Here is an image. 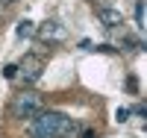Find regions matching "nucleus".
<instances>
[{
    "instance_id": "obj_1",
    "label": "nucleus",
    "mask_w": 147,
    "mask_h": 138,
    "mask_svg": "<svg viewBox=\"0 0 147 138\" xmlns=\"http://www.w3.org/2000/svg\"><path fill=\"white\" fill-rule=\"evenodd\" d=\"M32 138H71L77 132L74 120L62 112H38L32 118Z\"/></svg>"
},
{
    "instance_id": "obj_2",
    "label": "nucleus",
    "mask_w": 147,
    "mask_h": 138,
    "mask_svg": "<svg viewBox=\"0 0 147 138\" xmlns=\"http://www.w3.org/2000/svg\"><path fill=\"white\" fill-rule=\"evenodd\" d=\"M41 94H35V91H21V94H15L12 97V103H9V115L12 118H35L41 112Z\"/></svg>"
},
{
    "instance_id": "obj_3",
    "label": "nucleus",
    "mask_w": 147,
    "mask_h": 138,
    "mask_svg": "<svg viewBox=\"0 0 147 138\" xmlns=\"http://www.w3.org/2000/svg\"><path fill=\"white\" fill-rule=\"evenodd\" d=\"M18 68V73L15 77L24 82V85H32V82H38V77H41V71H44V62H41V56H24L21 59V65H15Z\"/></svg>"
},
{
    "instance_id": "obj_4",
    "label": "nucleus",
    "mask_w": 147,
    "mask_h": 138,
    "mask_svg": "<svg viewBox=\"0 0 147 138\" xmlns=\"http://www.w3.org/2000/svg\"><path fill=\"white\" fill-rule=\"evenodd\" d=\"M32 35H35L38 41H44V44H62V41H68V30H65L59 21H44Z\"/></svg>"
},
{
    "instance_id": "obj_5",
    "label": "nucleus",
    "mask_w": 147,
    "mask_h": 138,
    "mask_svg": "<svg viewBox=\"0 0 147 138\" xmlns=\"http://www.w3.org/2000/svg\"><path fill=\"white\" fill-rule=\"evenodd\" d=\"M97 18H100V24L109 27V30H115V27L124 24V15H121L118 9H112V6H97Z\"/></svg>"
},
{
    "instance_id": "obj_6",
    "label": "nucleus",
    "mask_w": 147,
    "mask_h": 138,
    "mask_svg": "<svg viewBox=\"0 0 147 138\" xmlns=\"http://www.w3.org/2000/svg\"><path fill=\"white\" fill-rule=\"evenodd\" d=\"M15 32H18V38H27V35H32V32H35V27H32V21H21Z\"/></svg>"
},
{
    "instance_id": "obj_7",
    "label": "nucleus",
    "mask_w": 147,
    "mask_h": 138,
    "mask_svg": "<svg viewBox=\"0 0 147 138\" xmlns=\"http://www.w3.org/2000/svg\"><path fill=\"white\" fill-rule=\"evenodd\" d=\"M136 24L138 30H144V0H136Z\"/></svg>"
},
{
    "instance_id": "obj_8",
    "label": "nucleus",
    "mask_w": 147,
    "mask_h": 138,
    "mask_svg": "<svg viewBox=\"0 0 147 138\" xmlns=\"http://www.w3.org/2000/svg\"><path fill=\"white\" fill-rule=\"evenodd\" d=\"M129 115H132V109H118V112H115V118H118L121 123H124V120H129Z\"/></svg>"
},
{
    "instance_id": "obj_9",
    "label": "nucleus",
    "mask_w": 147,
    "mask_h": 138,
    "mask_svg": "<svg viewBox=\"0 0 147 138\" xmlns=\"http://www.w3.org/2000/svg\"><path fill=\"white\" fill-rule=\"evenodd\" d=\"M15 73H18L15 65H6V68H3V77H6V79H15Z\"/></svg>"
},
{
    "instance_id": "obj_10",
    "label": "nucleus",
    "mask_w": 147,
    "mask_h": 138,
    "mask_svg": "<svg viewBox=\"0 0 147 138\" xmlns=\"http://www.w3.org/2000/svg\"><path fill=\"white\" fill-rule=\"evenodd\" d=\"M127 88H129L132 94H136V91H138V82H136V77H129V79H127Z\"/></svg>"
},
{
    "instance_id": "obj_11",
    "label": "nucleus",
    "mask_w": 147,
    "mask_h": 138,
    "mask_svg": "<svg viewBox=\"0 0 147 138\" xmlns=\"http://www.w3.org/2000/svg\"><path fill=\"white\" fill-rule=\"evenodd\" d=\"M82 138H97V132H91V129H85V132H82Z\"/></svg>"
},
{
    "instance_id": "obj_12",
    "label": "nucleus",
    "mask_w": 147,
    "mask_h": 138,
    "mask_svg": "<svg viewBox=\"0 0 147 138\" xmlns=\"http://www.w3.org/2000/svg\"><path fill=\"white\" fill-rule=\"evenodd\" d=\"M3 3H15V0H3Z\"/></svg>"
}]
</instances>
